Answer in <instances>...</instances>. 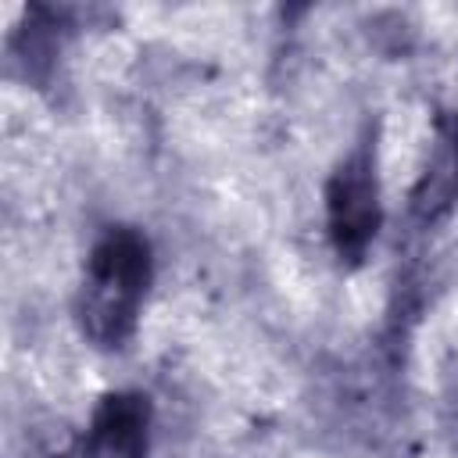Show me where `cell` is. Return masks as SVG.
Masks as SVG:
<instances>
[{
    "label": "cell",
    "mask_w": 458,
    "mask_h": 458,
    "mask_svg": "<svg viewBox=\"0 0 458 458\" xmlns=\"http://www.w3.org/2000/svg\"><path fill=\"white\" fill-rule=\"evenodd\" d=\"M150 272V243L136 229L118 225L97 240L79 290V322L93 344L122 347L132 336Z\"/></svg>",
    "instance_id": "obj_1"
},
{
    "label": "cell",
    "mask_w": 458,
    "mask_h": 458,
    "mask_svg": "<svg viewBox=\"0 0 458 458\" xmlns=\"http://www.w3.org/2000/svg\"><path fill=\"white\" fill-rule=\"evenodd\" d=\"M326 222L340 258L358 261L369 250L379 229V186H376V157L369 143L354 147L329 175Z\"/></svg>",
    "instance_id": "obj_2"
},
{
    "label": "cell",
    "mask_w": 458,
    "mask_h": 458,
    "mask_svg": "<svg viewBox=\"0 0 458 458\" xmlns=\"http://www.w3.org/2000/svg\"><path fill=\"white\" fill-rule=\"evenodd\" d=\"M150 401L143 394L122 390L107 394L86 429V458H147Z\"/></svg>",
    "instance_id": "obj_3"
}]
</instances>
